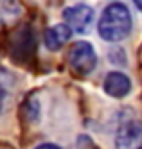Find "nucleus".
Here are the masks:
<instances>
[{
	"mask_svg": "<svg viewBox=\"0 0 142 149\" xmlns=\"http://www.w3.org/2000/svg\"><path fill=\"white\" fill-rule=\"evenodd\" d=\"M99 36L106 41H121L132 31V13L124 4H110L99 18Z\"/></svg>",
	"mask_w": 142,
	"mask_h": 149,
	"instance_id": "1",
	"label": "nucleus"
},
{
	"mask_svg": "<svg viewBox=\"0 0 142 149\" xmlns=\"http://www.w3.org/2000/svg\"><path fill=\"white\" fill-rule=\"evenodd\" d=\"M69 65L79 76L90 74L97 65V56H95L92 43H88V41H78V43H74L69 50Z\"/></svg>",
	"mask_w": 142,
	"mask_h": 149,
	"instance_id": "2",
	"label": "nucleus"
},
{
	"mask_svg": "<svg viewBox=\"0 0 142 149\" xmlns=\"http://www.w3.org/2000/svg\"><path fill=\"white\" fill-rule=\"evenodd\" d=\"M63 18H65V25H67L72 33L83 34V33L88 31V27L94 22V9L90 6H85V4H76L72 7L65 9Z\"/></svg>",
	"mask_w": 142,
	"mask_h": 149,
	"instance_id": "3",
	"label": "nucleus"
},
{
	"mask_svg": "<svg viewBox=\"0 0 142 149\" xmlns=\"http://www.w3.org/2000/svg\"><path fill=\"white\" fill-rule=\"evenodd\" d=\"M117 149H142V127L139 120H126L119 126L115 135Z\"/></svg>",
	"mask_w": 142,
	"mask_h": 149,
	"instance_id": "4",
	"label": "nucleus"
},
{
	"mask_svg": "<svg viewBox=\"0 0 142 149\" xmlns=\"http://www.w3.org/2000/svg\"><path fill=\"white\" fill-rule=\"evenodd\" d=\"M15 88L16 79L6 67L0 65V115H4L15 99Z\"/></svg>",
	"mask_w": 142,
	"mask_h": 149,
	"instance_id": "5",
	"label": "nucleus"
},
{
	"mask_svg": "<svg viewBox=\"0 0 142 149\" xmlns=\"http://www.w3.org/2000/svg\"><path fill=\"white\" fill-rule=\"evenodd\" d=\"M132 90V81L122 72H110L104 79V92L115 99L126 97Z\"/></svg>",
	"mask_w": 142,
	"mask_h": 149,
	"instance_id": "6",
	"label": "nucleus"
},
{
	"mask_svg": "<svg viewBox=\"0 0 142 149\" xmlns=\"http://www.w3.org/2000/svg\"><path fill=\"white\" fill-rule=\"evenodd\" d=\"M70 34H72V31L65 24L52 25L45 31V34H43V43H45V47L49 50H59L70 40Z\"/></svg>",
	"mask_w": 142,
	"mask_h": 149,
	"instance_id": "7",
	"label": "nucleus"
},
{
	"mask_svg": "<svg viewBox=\"0 0 142 149\" xmlns=\"http://www.w3.org/2000/svg\"><path fill=\"white\" fill-rule=\"evenodd\" d=\"M27 108H31V111L27 113L29 119H31V120H36V119H38V113H40V104H38V101H36L34 95H32V97L27 101Z\"/></svg>",
	"mask_w": 142,
	"mask_h": 149,
	"instance_id": "8",
	"label": "nucleus"
},
{
	"mask_svg": "<svg viewBox=\"0 0 142 149\" xmlns=\"http://www.w3.org/2000/svg\"><path fill=\"white\" fill-rule=\"evenodd\" d=\"M36 149H61V147L56 146V144H41V146H38Z\"/></svg>",
	"mask_w": 142,
	"mask_h": 149,
	"instance_id": "9",
	"label": "nucleus"
},
{
	"mask_svg": "<svg viewBox=\"0 0 142 149\" xmlns=\"http://www.w3.org/2000/svg\"><path fill=\"white\" fill-rule=\"evenodd\" d=\"M135 6H137V9H142V0H135Z\"/></svg>",
	"mask_w": 142,
	"mask_h": 149,
	"instance_id": "10",
	"label": "nucleus"
},
{
	"mask_svg": "<svg viewBox=\"0 0 142 149\" xmlns=\"http://www.w3.org/2000/svg\"><path fill=\"white\" fill-rule=\"evenodd\" d=\"M2 149H6V147H2Z\"/></svg>",
	"mask_w": 142,
	"mask_h": 149,
	"instance_id": "11",
	"label": "nucleus"
}]
</instances>
